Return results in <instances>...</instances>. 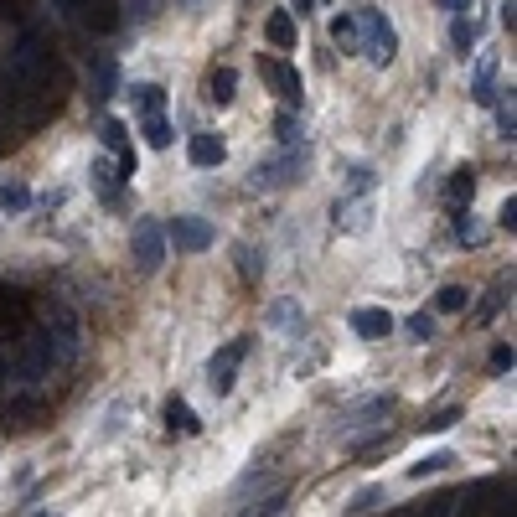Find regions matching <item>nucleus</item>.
I'll use <instances>...</instances> for the list:
<instances>
[{"label":"nucleus","instance_id":"79ce46f5","mask_svg":"<svg viewBox=\"0 0 517 517\" xmlns=\"http://www.w3.org/2000/svg\"><path fill=\"white\" fill-rule=\"evenodd\" d=\"M290 6H295L290 16H311V11H316V0H290Z\"/></svg>","mask_w":517,"mask_h":517},{"label":"nucleus","instance_id":"ddd939ff","mask_svg":"<svg viewBox=\"0 0 517 517\" xmlns=\"http://www.w3.org/2000/svg\"><path fill=\"white\" fill-rule=\"evenodd\" d=\"M264 37H269V47L290 52V47L300 42V32H295V16H290V11H269V21H264Z\"/></svg>","mask_w":517,"mask_h":517},{"label":"nucleus","instance_id":"393cba45","mask_svg":"<svg viewBox=\"0 0 517 517\" xmlns=\"http://www.w3.org/2000/svg\"><path fill=\"white\" fill-rule=\"evenodd\" d=\"M337 223H342V228H362V223H368V197L337 202Z\"/></svg>","mask_w":517,"mask_h":517},{"label":"nucleus","instance_id":"a19ab883","mask_svg":"<svg viewBox=\"0 0 517 517\" xmlns=\"http://www.w3.org/2000/svg\"><path fill=\"white\" fill-rule=\"evenodd\" d=\"M130 6H140L135 16H140V21H150V16H156V6H161V0H130Z\"/></svg>","mask_w":517,"mask_h":517},{"label":"nucleus","instance_id":"aec40b11","mask_svg":"<svg viewBox=\"0 0 517 517\" xmlns=\"http://www.w3.org/2000/svg\"><path fill=\"white\" fill-rule=\"evenodd\" d=\"M26 207H32V187H26V181H0V212L21 218Z\"/></svg>","mask_w":517,"mask_h":517},{"label":"nucleus","instance_id":"f03ea898","mask_svg":"<svg viewBox=\"0 0 517 517\" xmlns=\"http://www.w3.org/2000/svg\"><path fill=\"white\" fill-rule=\"evenodd\" d=\"M259 78L269 83V94H275L285 109H295L300 99H306V78H300V68L290 63V57H259Z\"/></svg>","mask_w":517,"mask_h":517},{"label":"nucleus","instance_id":"7c9ffc66","mask_svg":"<svg viewBox=\"0 0 517 517\" xmlns=\"http://www.w3.org/2000/svg\"><path fill=\"white\" fill-rule=\"evenodd\" d=\"M280 512H285V492H269L264 502H254L243 517H280Z\"/></svg>","mask_w":517,"mask_h":517},{"label":"nucleus","instance_id":"f704fd0d","mask_svg":"<svg viewBox=\"0 0 517 517\" xmlns=\"http://www.w3.org/2000/svg\"><path fill=\"white\" fill-rule=\"evenodd\" d=\"M238 259H243V275H264V254H254L249 243L238 249Z\"/></svg>","mask_w":517,"mask_h":517},{"label":"nucleus","instance_id":"f3484780","mask_svg":"<svg viewBox=\"0 0 517 517\" xmlns=\"http://www.w3.org/2000/svg\"><path fill=\"white\" fill-rule=\"evenodd\" d=\"M88 176H94V192H99L104 202H119V187H125V176H119L104 156H99L94 166H88Z\"/></svg>","mask_w":517,"mask_h":517},{"label":"nucleus","instance_id":"39448f33","mask_svg":"<svg viewBox=\"0 0 517 517\" xmlns=\"http://www.w3.org/2000/svg\"><path fill=\"white\" fill-rule=\"evenodd\" d=\"M166 243L176 254H202V249L218 243V228H212L207 218H171L166 223Z\"/></svg>","mask_w":517,"mask_h":517},{"label":"nucleus","instance_id":"c756f323","mask_svg":"<svg viewBox=\"0 0 517 517\" xmlns=\"http://www.w3.org/2000/svg\"><path fill=\"white\" fill-rule=\"evenodd\" d=\"M466 300H471V295H466V290H461V285H445V290H440V295H435V306H440V311H450V316H455V311H466Z\"/></svg>","mask_w":517,"mask_h":517},{"label":"nucleus","instance_id":"20e7f679","mask_svg":"<svg viewBox=\"0 0 517 517\" xmlns=\"http://www.w3.org/2000/svg\"><path fill=\"white\" fill-rule=\"evenodd\" d=\"M300 171H306V150H295V145H285L280 156H264V161H254L249 181H254L259 192H269V187H285V181H295Z\"/></svg>","mask_w":517,"mask_h":517},{"label":"nucleus","instance_id":"2f4dec72","mask_svg":"<svg viewBox=\"0 0 517 517\" xmlns=\"http://www.w3.org/2000/svg\"><path fill=\"white\" fill-rule=\"evenodd\" d=\"M404 331H409V337H419V342H430V337H435V321L424 316V311H414V316L404 321Z\"/></svg>","mask_w":517,"mask_h":517},{"label":"nucleus","instance_id":"7ed1b4c3","mask_svg":"<svg viewBox=\"0 0 517 517\" xmlns=\"http://www.w3.org/2000/svg\"><path fill=\"white\" fill-rule=\"evenodd\" d=\"M243 357H249V337H238V342H228V347H218V352L207 357V388L218 393V399H228V393L238 388Z\"/></svg>","mask_w":517,"mask_h":517},{"label":"nucleus","instance_id":"5701e85b","mask_svg":"<svg viewBox=\"0 0 517 517\" xmlns=\"http://www.w3.org/2000/svg\"><path fill=\"white\" fill-rule=\"evenodd\" d=\"M383 497H388V492H383V481H368L362 492H352V497H347V512H352V517H362V512H373Z\"/></svg>","mask_w":517,"mask_h":517},{"label":"nucleus","instance_id":"37998d69","mask_svg":"<svg viewBox=\"0 0 517 517\" xmlns=\"http://www.w3.org/2000/svg\"><path fill=\"white\" fill-rule=\"evenodd\" d=\"M181 6H197V0H181Z\"/></svg>","mask_w":517,"mask_h":517},{"label":"nucleus","instance_id":"2eb2a0df","mask_svg":"<svg viewBox=\"0 0 517 517\" xmlns=\"http://www.w3.org/2000/svg\"><path fill=\"white\" fill-rule=\"evenodd\" d=\"M166 430L171 435H202V419H197V409L187 399H171L166 404Z\"/></svg>","mask_w":517,"mask_h":517},{"label":"nucleus","instance_id":"6e6552de","mask_svg":"<svg viewBox=\"0 0 517 517\" xmlns=\"http://www.w3.org/2000/svg\"><path fill=\"white\" fill-rule=\"evenodd\" d=\"M187 161H192L197 171H218V166L228 161V145L212 135V130H197V135L187 140Z\"/></svg>","mask_w":517,"mask_h":517},{"label":"nucleus","instance_id":"ea45409f","mask_svg":"<svg viewBox=\"0 0 517 517\" xmlns=\"http://www.w3.org/2000/svg\"><path fill=\"white\" fill-rule=\"evenodd\" d=\"M435 6H440V11H450V16H466V11H471V0H435Z\"/></svg>","mask_w":517,"mask_h":517},{"label":"nucleus","instance_id":"9d476101","mask_svg":"<svg viewBox=\"0 0 517 517\" xmlns=\"http://www.w3.org/2000/svg\"><path fill=\"white\" fill-rule=\"evenodd\" d=\"M88 88H94V104H109L114 99V88H119V68H114V57L109 52H94V68H88Z\"/></svg>","mask_w":517,"mask_h":517},{"label":"nucleus","instance_id":"f257e3e1","mask_svg":"<svg viewBox=\"0 0 517 517\" xmlns=\"http://www.w3.org/2000/svg\"><path fill=\"white\" fill-rule=\"evenodd\" d=\"M357 52H368L378 68H388L393 57H399V32H393V21L378 6H362L357 11Z\"/></svg>","mask_w":517,"mask_h":517},{"label":"nucleus","instance_id":"4468645a","mask_svg":"<svg viewBox=\"0 0 517 517\" xmlns=\"http://www.w3.org/2000/svg\"><path fill=\"white\" fill-rule=\"evenodd\" d=\"M233 99H238V73H233V68H212V73H207V104L228 109Z\"/></svg>","mask_w":517,"mask_h":517},{"label":"nucleus","instance_id":"dca6fc26","mask_svg":"<svg viewBox=\"0 0 517 517\" xmlns=\"http://www.w3.org/2000/svg\"><path fill=\"white\" fill-rule=\"evenodd\" d=\"M130 104H135L140 119H150V114L166 109V88H161V83H135V88H130Z\"/></svg>","mask_w":517,"mask_h":517},{"label":"nucleus","instance_id":"f8f14e48","mask_svg":"<svg viewBox=\"0 0 517 517\" xmlns=\"http://www.w3.org/2000/svg\"><path fill=\"white\" fill-rule=\"evenodd\" d=\"M264 326H275V331H290V337H300V331H306V311H300V300H275V306L264 311Z\"/></svg>","mask_w":517,"mask_h":517},{"label":"nucleus","instance_id":"4c0bfd02","mask_svg":"<svg viewBox=\"0 0 517 517\" xmlns=\"http://www.w3.org/2000/svg\"><path fill=\"white\" fill-rule=\"evenodd\" d=\"M497 311H502V285H497L492 295H486V306H481V321H492Z\"/></svg>","mask_w":517,"mask_h":517},{"label":"nucleus","instance_id":"473e14b6","mask_svg":"<svg viewBox=\"0 0 517 517\" xmlns=\"http://www.w3.org/2000/svg\"><path fill=\"white\" fill-rule=\"evenodd\" d=\"M455 238H461V243H476V238H481L476 223H471V207H455Z\"/></svg>","mask_w":517,"mask_h":517},{"label":"nucleus","instance_id":"4be33fe9","mask_svg":"<svg viewBox=\"0 0 517 517\" xmlns=\"http://www.w3.org/2000/svg\"><path fill=\"white\" fill-rule=\"evenodd\" d=\"M476 42H481V26L466 21V16H455V21H450V47L466 57V52H476Z\"/></svg>","mask_w":517,"mask_h":517},{"label":"nucleus","instance_id":"a211bd4d","mask_svg":"<svg viewBox=\"0 0 517 517\" xmlns=\"http://www.w3.org/2000/svg\"><path fill=\"white\" fill-rule=\"evenodd\" d=\"M125 419H130V404L125 399H114L109 409H104V419H99V445H109V440H119V435H125Z\"/></svg>","mask_w":517,"mask_h":517},{"label":"nucleus","instance_id":"cd10ccee","mask_svg":"<svg viewBox=\"0 0 517 517\" xmlns=\"http://www.w3.org/2000/svg\"><path fill=\"white\" fill-rule=\"evenodd\" d=\"M140 130H145V145H156V150H166V145H171V125H166V114H150Z\"/></svg>","mask_w":517,"mask_h":517},{"label":"nucleus","instance_id":"72a5a7b5","mask_svg":"<svg viewBox=\"0 0 517 517\" xmlns=\"http://www.w3.org/2000/svg\"><path fill=\"white\" fill-rule=\"evenodd\" d=\"M455 419H461V409H440L435 419H424V435H445V430H450Z\"/></svg>","mask_w":517,"mask_h":517},{"label":"nucleus","instance_id":"1a4fd4ad","mask_svg":"<svg viewBox=\"0 0 517 517\" xmlns=\"http://www.w3.org/2000/svg\"><path fill=\"white\" fill-rule=\"evenodd\" d=\"M347 321H352V331H357L362 342H383L388 331H393V316H388L383 306H357Z\"/></svg>","mask_w":517,"mask_h":517},{"label":"nucleus","instance_id":"c85d7f7f","mask_svg":"<svg viewBox=\"0 0 517 517\" xmlns=\"http://www.w3.org/2000/svg\"><path fill=\"white\" fill-rule=\"evenodd\" d=\"M275 135H280L285 145H295L300 135H306V130H300V114H295V109H280V114H275Z\"/></svg>","mask_w":517,"mask_h":517},{"label":"nucleus","instance_id":"b1692460","mask_svg":"<svg viewBox=\"0 0 517 517\" xmlns=\"http://www.w3.org/2000/svg\"><path fill=\"white\" fill-rule=\"evenodd\" d=\"M347 187H352V197H373V187H378V176H373V166H362V161H352V166H347Z\"/></svg>","mask_w":517,"mask_h":517},{"label":"nucleus","instance_id":"a878e982","mask_svg":"<svg viewBox=\"0 0 517 517\" xmlns=\"http://www.w3.org/2000/svg\"><path fill=\"white\" fill-rule=\"evenodd\" d=\"M492 78H497V63H481V73H476V83H471V99H476V104H497Z\"/></svg>","mask_w":517,"mask_h":517},{"label":"nucleus","instance_id":"e433bc0d","mask_svg":"<svg viewBox=\"0 0 517 517\" xmlns=\"http://www.w3.org/2000/svg\"><path fill=\"white\" fill-rule=\"evenodd\" d=\"M497 223H502V228L512 233V223H517V197H507V202L497 207Z\"/></svg>","mask_w":517,"mask_h":517},{"label":"nucleus","instance_id":"423d86ee","mask_svg":"<svg viewBox=\"0 0 517 517\" xmlns=\"http://www.w3.org/2000/svg\"><path fill=\"white\" fill-rule=\"evenodd\" d=\"M161 259H166V228L156 218H140L135 223V269L140 275H156Z\"/></svg>","mask_w":517,"mask_h":517},{"label":"nucleus","instance_id":"c9c22d12","mask_svg":"<svg viewBox=\"0 0 517 517\" xmlns=\"http://www.w3.org/2000/svg\"><path fill=\"white\" fill-rule=\"evenodd\" d=\"M497 130L512 140V130H517V119H512V104H497Z\"/></svg>","mask_w":517,"mask_h":517},{"label":"nucleus","instance_id":"6ab92c4d","mask_svg":"<svg viewBox=\"0 0 517 517\" xmlns=\"http://www.w3.org/2000/svg\"><path fill=\"white\" fill-rule=\"evenodd\" d=\"M445 197H450L455 207H471V197H476V171H471V166L450 171V181H445Z\"/></svg>","mask_w":517,"mask_h":517},{"label":"nucleus","instance_id":"0eeeda50","mask_svg":"<svg viewBox=\"0 0 517 517\" xmlns=\"http://www.w3.org/2000/svg\"><path fill=\"white\" fill-rule=\"evenodd\" d=\"M99 145H104V150H114V171L130 181V176H135V150H130V130H125V119H114V114H109V119H99Z\"/></svg>","mask_w":517,"mask_h":517},{"label":"nucleus","instance_id":"58836bf2","mask_svg":"<svg viewBox=\"0 0 517 517\" xmlns=\"http://www.w3.org/2000/svg\"><path fill=\"white\" fill-rule=\"evenodd\" d=\"M492 368H497V373L512 368V347H492Z\"/></svg>","mask_w":517,"mask_h":517},{"label":"nucleus","instance_id":"412c9836","mask_svg":"<svg viewBox=\"0 0 517 517\" xmlns=\"http://www.w3.org/2000/svg\"><path fill=\"white\" fill-rule=\"evenodd\" d=\"M450 466H455V450H430V455H419V461L409 466V476L424 481V476H440V471H450Z\"/></svg>","mask_w":517,"mask_h":517},{"label":"nucleus","instance_id":"9b49d317","mask_svg":"<svg viewBox=\"0 0 517 517\" xmlns=\"http://www.w3.org/2000/svg\"><path fill=\"white\" fill-rule=\"evenodd\" d=\"M388 409H393L388 393H383V399H362V404H352L337 424H342V430H362V424H383V419H388Z\"/></svg>","mask_w":517,"mask_h":517},{"label":"nucleus","instance_id":"bb28decb","mask_svg":"<svg viewBox=\"0 0 517 517\" xmlns=\"http://www.w3.org/2000/svg\"><path fill=\"white\" fill-rule=\"evenodd\" d=\"M331 42H337L342 52H357V16H337V21H331Z\"/></svg>","mask_w":517,"mask_h":517}]
</instances>
